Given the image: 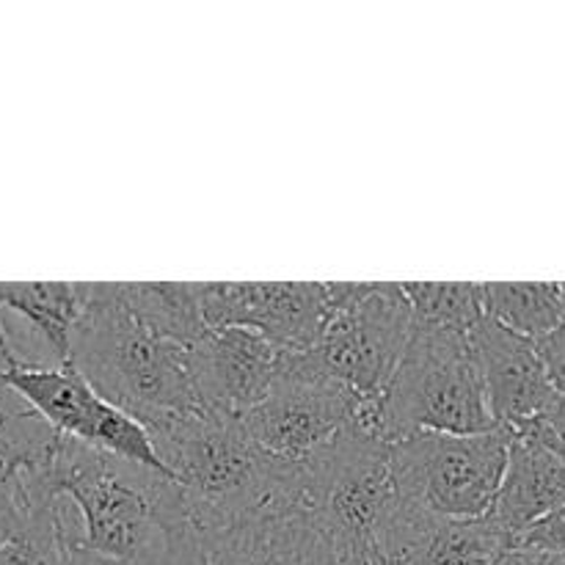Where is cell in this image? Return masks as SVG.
Listing matches in <instances>:
<instances>
[{"label":"cell","mask_w":565,"mask_h":565,"mask_svg":"<svg viewBox=\"0 0 565 565\" xmlns=\"http://www.w3.org/2000/svg\"><path fill=\"white\" fill-rule=\"evenodd\" d=\"M44 489L64 511L66 565H204L185 494L163 469L58 439Z\"/></svg>","instance_id":"1"},{"label":"cell","mask_w":565,"mask_h":565,"mask_svg":"<svg viewBox=\"0 0 565 565\" xmlns=\"http://www.w3.org/2000/svg\"><path fill=\"white\" fill-rule=\"evenodd\" d=\"M412 337L401 281H326L312 362L359 401H379Z\"/></svg>","instance_id":"6"},{"label":"cell","mask_w":565,"mask_h":565,"mask_svg":"<svg viewBox=\"0 0 565 565\" xmlns=\"http://www.w3.org/2000/svg\"><path fill=\"white\" fill-rule=\"evenodd\" d=\"M494 565H565V555L541 546L511 544L500 552Z\"/></svg>","instance_id":"23"},{"label":"cell","mask_w":565,"mask_h":565,"mask_svg":"<svg viewBox=\"0 0 565 565\" xmlns=\"http://www.w3.org/2000/svg\"><path fill=\"white\" fill-rule=\"evenodd\" d=\"M285 353L246 329H207L188 345L199 408L243 419L268 395Z\"/></svg>","instance_id":"11"},{"label":"cell","mask_w":565,"mask_h":565,"mask_svg":"<svg viewBox=\"0 0 565 565\" xmlns=\"http://www.w3.org/2000/svg\"><path fill=\"white\" fill-rule=\"evenodd\" d=\"M199 303L207 329H246L287 353L318 345L320 281H199Z\"/></svg>","instance_id":"10"},{"label":"cell","mask_w":565,"mask_h":565,"mask_svg":"<svg viewBox=\"0 0 565 565\" xmlns=\"http://www.w3.org/2000/svg\"><path fill=\"white\" fill-rule=\"evenodd\" d=\"M563 292H565V281H563Z\"/></svg>","instance_id":"24"},{"label":"cell","mask_w":565,"mask_h":565,"mask_svg":"<svg viewBox=\"0 0 565 565\" xmlns=\"http://www.w3.org/2000/svg\"><path fill=\"white\" fill-rule=\"evenodd\" d=\"M469 351L483 381L497 428L519 434L535 423L555 395L539 345L491 318H483L469 334Z\"/></svg>","instance_id":"12"},{"label":"cell","mask_w":565,"mask_h":565,"mask_svg":"<svg viewBox=\"0 0 565 565\" xmlns=\"http://www.w3.org/2000/svg\"><path fill=\"white\" fill-rule=\"evenodd\" d=\"M3 384L31 412H36L61 439L77 441V445L143 463V467L163 469L147 430L125 412L110 406L105 397H99L72 364H39L17 359L3 373Z\"/></svg>","instance_id":"9"},{"label":"cell","mask_w":565,"mask_h":565,"mask_svg":"<svg viewBox=\"0 0 565 565\" xmlns=\"http://www.w3.org/2000/svg\"><path fill=\"white\" fill-rule=\"evenodd\" d=\"M511 434H417L390 445L392 478L408 508L450 522L489 516L505 472Z\"/></svg>","instance_id":"7"},{"label":"cell","mask_w":565,"mask_h":565,"mask_svg":"<svg viewBox=\"0 0 565 565\" xmlns=\"http://www.w3.org/2000/svg\"><path fill=\"white\" fill-rule=\"evenodd\" d=\"M524 430L544 441L550 450H555L565 461V392H555L544 412ZM524 430H519V434H524Z\"/></svg>","instance_id":"20"},{"label":"cell","mask_w":565,"mask_h":565,"mask_svg":"<svg viewBox=\"0 0 565 565\" xmlns=\"http://www.w3.org/2000/svg\"><path fill=\"white\" fill-rule=\"evenodd\" d=\"M386 439L417 434L475 436L497 430L469 337L417 329L381 395Z\"/></svg>","instance_id":"5"},{"label":"cell","mask_w":565,"mask_h":565,"mask_svg":"<svg viewBox=\"0 0 565 565\" xmlns=\"http://www.w3.org/2000/svg\"><path fill=\"white\" fill-rule=\"evenodd\" d=\"M359 397L307 353H285L268 395L241 419L254 445L285 463H303L353 423Z\"/></svg>","instance_id":"8"},{"label":"cell","mask_w":565,"mask_h":565,"mask_svg":"<svg viewBox=\"0 0 565 565\" xmlns=\"http://www.w3.org/2000/svg\"><path fill=\"white\" fill-rule=\"evenodd\" d=\"M401 508L390 441L356 423L303 461V511L318 522L345 565H384Z\"/></svg>","instance_id":"4"},{"label":"cell","mask_w":565,"mask_h":565,"mask_svg":"<svg viewBox=\"0 0 565 565\" xmlns=\"http://www.w3.org/2000/svg\"><path fill=\"white\" fill-rule=\"evenodd\" d=\"M66 364L143 430L199 412L188 345L163 340L138 323L121 303L116 281L81 285V315Z\"/></svg>","instance_id":"3"},{"label":"cell","mask_w":565,"mask_h":565,"mask_svg":"<svg viewBox=\"0 0 565 565\" xmlns=\"http://www.w3.org/2000/svg\"><path fill=\"white\" fill-rule=\"evenodd\" d=\"M483 307L494 323L541 342L565 318L563 281H486Z\"/></svg>","instance_id":"18"},{"label":"cell","mask_w":565,"mask_h":565,"mask_svg":"<svg viewBox=\"0 0 565 565\" xmlns=\"http://www.w3.org/2000/svg\"><path fill=\"white\" fill-rule=\"evenodd\" d=\"M204 565H345L303 505L274 508L202 535Z\"/></svg>","instance_id":"13"},{"label":"cell","mask_w":565,"mask_h":565,"mask_svg":"<svg viewBox=\"0 0 565 565\" xmlns=\"http://www.w3.org/2000/svg\"><path fill=\"white\" fill-rule=\"evenodd\" d=\"M505 546H511V541L489 516L450 522L414 511L403 502L384 565H494Z\"/></svg>","instance_id":"15"},{"label":"cell","mask_w":565,"mask_h":565,"mask_svg":"<svg viewBox=\"0 0 565 565\" xmlns=\"http://www.w3.org/2000/svg\"><path fill=\"white\" fill-rule=\"evenodd\" d=\"M516 544L541 546V550H552L565 555V502L557 511H552L544 522H539L533 530H527Z\"/></svg>","instance_id":"21"},{"label":"cell","mask_w":565,"mask_h":565,"mask_svg":"<svg viewBox=\"0 0 565 565\" xmlns=\"http://www.w3.org/2000/svg\"><path fill=\"white\" fill-rule=\"evenodd\" d=\"M116 292L127 312L163 340L191 345L207 331L199 281H116Z\"/></svg>","instance_id":"16"},{"label":"cell","mask_w":565,"mask_h":565,"mask_svg":"<svg viewBox=\"0 0 565 565\" xmlns=\"http://www.w3.org/2000/svg\"><path fill=\"white\" fill-rule=\"evenodd\" d=\"M3 309H11L47 348L50 364L70 362L72 329L81 315V281H22L3 285Z\"/></svg>","instance_id":"17"},{"label":"cell","mask_w":565,"mask_h":565,"mask_svg":"<svg viewBox=\"0 0 565 565\" xmlns=\"http://www.w3.org/2000/svg\"><path fill=\"white\" fill-rule=\"evenodd\" d=\"M535 345H539L546 375H550L555 392H565V318L552 334H546L544 340L535 342Z\"/></svg>","instance_id":"22"},{"label":"cell","mask_w":565,"mask_h":565,"mask_svg":"<svg viewBox=\"0 0 565 565\" xmlns=\"http://www.w3.org/2000/svg\"><path fill=\"white\" fill-rule=\"evenodd\" d=\"M147 434L158 461L185 494L199 535L274 508L303 505V463L270 458L237 417L199 408Z\"/></svg>","instance_id":"2"},{"label":"cell","mask_w":565,"mask_h":565,"mask_svg":"<svg viewBox=\"0 0 565 565\" xmlns=\"http://www.w3.org/2000/svg\"><path fill=\"white\" fill-rule=\"evenodd\" d=\"M401 287L417 329L469 337L486 318L483 285L475 281H401Z\"/></svg>","instance_id":"19"},{"label":"cell","mask_w":565,"mask_h":565,"mask_svg":"<svg viewBox=\"0 0 565 565\" xmlns=\"http://www.w3.org/2000/svg\"><path fill=\"white\" fill-rule=\"evenodd\" d=\"M565 502V461L533 434H511L505 472L489 519L516 544Z\"/></svg>","instance_id":"14"}]
</instances>
